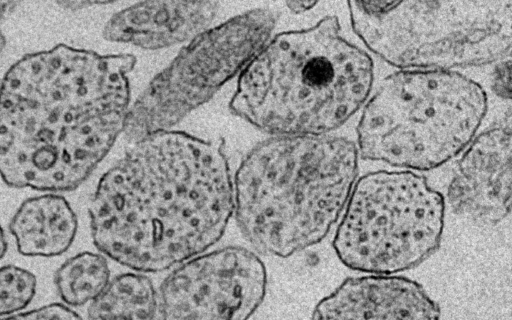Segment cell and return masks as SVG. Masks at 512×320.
Masks as SVG:
<instances>
[{"label": "cell", "instance_id": "e0dca14e", "mask_svg": "<svg viewBox=\"0 0 512 320\" xmlns=\"http://www.w3.org/2000/svg\"><path fill=\"white\" fill-rule=\"evenodd\" d=\"M13 319H79L72 308L61 303H51L29 311H21L10 316Z\"/></svg>", "mask_w": 512, "mask_h": 320}, {"label": "cell", "instance_id": "9a60e30c", "mask_svg": "<svg viewBox=\"0 0 512 320\" xmlns=\"http://www.w3.org/2000/svg\"><path fill=\"white\" fill-rule=\"evenodd\" d=\"M110 280L106 258L94 252H81L67 259L54 277L57 292L69 306L91 303Z\"/></svg>", "mask_w": 512, "mask_h": 320}, {"label": "cell", "instance_id": "52a82bcc", "mask_svg": "<svg viewBox=\"0 0 512 320\" xmlns=\"http://www.w3.org/2000/svg\"><path fill=\"white\" fill-rule=\"evenodd\" d=\"M332 246L347 268L396 274L417 267L441 244L445 198L408 170L369 172L355 181Z\"/></svg>", "mask_w": 512, "mask_h": 320}, {"label": "cell", "instance_id": "ac0fdd59", "mask_svg": "<svg viewBox=\"0 0 512 320\" xmlns=\"http://www.w3.org/2000/svg\"><path fill=\"white\" fill-rule=\"evenodd\" d=\"M511 60L503 58L497 63L492 76V90L502 99L509 100L511 97Z\"/></svg>", "mask_w": 512, "mask_h": 320}, {"label": "cell", "instance_id": "7a4b0ae2", "mask_svg": "<svg viewBox=\"0 0 512 320\" xmlns=\"http://www.w3.org/2000/svg\"><path fill=\"white\" fill-rule=\"evenodd\" d=\"M100 178L89 205L94 245L137 272H160L205 252L233 215L222 144L163 130L136 141Z\"/></svg>", "mask_w": 512, "mask_h": 320}, {"label": "cell", "instance_id": "603a6c76", "mask_svg": "<svg viewBox=\"0 0 512 320\" xmlns=\"http://www.w3.org/2000/svg\"><path fill=\"white\" fill-rule=\"evenodd\" d=\"M5 45H6V38H5L2 30L0 29V53L3 51Z\"/></svg>", "mask_w": 512, "mask_h": 320}, {"label": "cell", "instance_id": "4fadbf2b", "mask_svg": "<svg viewBox=\"0 0 512 320\" xmlns=\"http://www.w3.org/2000/svg\"><path fill=\"white\" fill-rule=\"evenodd\" d=\"M77 228V216L71 205L55 192L23 201L9 223L18 252L32 257L65 253L75 239Z\"/></svg>", "mask_w": 512, "mask_h": 320}, {"label": "cell", "instance_id": "d6986e66", "mask_svg": "<svg viewBox=\"0 0 512 320\" xmlns=\"http://www.w3.org/2000/svg\"><path fill=\"white\" fill-rule=\"evenodd\" d=\"M104 1H58L57 4L68 9H83L94 5L109 4Z\"/></svg>", "mask_w": 512, "mask_h": 320}, {"label": "cell", "instance_id": "3957f363", "mask_svg": "<svg viewBox=\"0 0 512 320\" xmlns=\"http://www.w3.org/2000/svg\"><path fill=\"white\" fill-rule=\"evenodd\" d=\"M357 146L329 135H271L233 179L238 227L262 254L286 258L320 243L341 216L358 175Z\"/></svg>", "mask_w": 512, "mask_h": 320}, {"label": "cell", "instance_id": "8992f818", "mask_svg": "<svg viewBox=\"0 0 512 320\" xmlns=\"http://www.w3.org/2000/svg\"><path fill=\"white\" fill-rule=\"evenodd\" d=\"M362 43L402 69L451 70L508 57L512 0L349 1Z\"/></svg>", "mask_w": 512, "mask_h": 320}, {"label": "cell", "instance_id": "44dd1931", "mask_svg": "<svg viewBox=\"0 0 512 320\" xmlns=\"http://www.w3.org/2000/svg\"><path fill=\"white\" fill-rule=\"evenodd\" d=\"M17 4V2L12 1H0V20L9 15Z\"/></svg>", "mask_w": 512, "mask_h": 320}, {"label": "cell", "instance_id": "7c38bea8", "mask_svg": "<svg viewBox=\"0 0 512 320\" xmlns=\"http://www.w3.org/2000/svg\"><path fill=\"white\" fill-rule=\"evenodd\" d=\"M219 9L215 1H145L116 12L106 22V40L146 50L189 42L208 28Z\"/></svg>", "mask_w": 512, "mask_h": 320}, {"label": "cell", "instance_id": "277c9868", "mask_svg": "<svg viewBox=\"0 0 512 320\" xmlns=\"http://www.w3.org/2000/svg\"><path fill=\"white\" fill-rule=\"evenodd\" d=\"M373 77L371 57L326 16L271 37L240 72L229 108L270 135H326L366 102Z\"/></svg>", "mask_w": 512, "mask_h": 320}, {"label": "cell", "instance_id": "ffe728a7", "mask_svg": "<svg viewBox=\"0 0 512 320\" xmlns=\"http://www.w3.org/2000/svg\"><path fill=\"white\" fill-rule=\"evenodd\" d=\"M317 3L316 1H288L286 5L294 14H300L312 9Z\"/></svg>", "mask_w": 512, "mask_h": 320}, {"label": "cell", "instance_id": "2e32d148", "mask_svg": "<svg viewBox=\"0 0 512 320\" xmlns=\"http://www.w3.org/2000/svg\"><path fill=\"white\" fill-rule=\"evenodd\" d=\"M35 275L16 265L0 267V316L9 318L23 311L36 293Z\"/></svg>", "mask_w": 512, "mask_h": 320}, {"label": "cell", "instance_id": "ba28073f", "mask_svg": "<svg viewBox=\"0 0 512 320\" xmlns=\"http://www.w3.org/2000/svg\"><path fill=\"white\" fill-rule=\"evenodd\" d=\"M277 18L272 9H252L187 42L130 106L126 138L169 130L205 104L267 43Z\"/></svg>", "mask_w": 512, "mask_h": 320}, {"label": "cell", "instance_id": "8fae6325", "mask_svg": "<svg viewBox=\"0 0 512 320\" xmlns=\"http://www.w3.org/2000/svg\"><path fill=\"white\" fill-rule=\"evenodd\" d=\"M441 309L418 282L395 274L349 277L321 299L313 319H437Z\"/></svg>", "mask_w": 512, "mask_h": 320}, {"label": "cell", "instance_id": "7402d4cb", "mask_svg": "<svg viewBox=\"0 0 512 320\" xmlns=\"http://www.w3.org/2000/svg\"><path fill=\"white\" fill-rule=\"evenodd\" d=\"M6 250H7L6 236H5L2 226L0 225V261L4 257Z\"/></svg>", "mask_w": 512, "mask_h": 320}, {"label": "cell", "instance_id": "5bb4252c", "mask_svg": "<svg viewBox=\"0 0 512 320\" xmlns=\"http://www.w3.org/2000/svg\"><path fill=\"white\" fill-rule=\"evenodd\" d=\"M87 312L92 319H153L158 312L157 291L147 276L123 273L109 280Z\"/></svg>", "mask_w": 512, "mask_h": 320}, {"label": "cell", "instance_id": "5b68a950", "mask_svg": "<svg viewBox=\"0 0 512 320\" xmlns=\"http://www.w3.org/2000/svg\"><path fill=\"white\" fill-rule=\"evenodd\" d=\"M477 82L451 70L402 69L387 76L357 125L363 159L427 171L473 140L487 111Z\"/></svg>", "mask_w": 512, "mask_h": 320}, {"label": "cell", "instance_id": "9c48e42d", "mask_svg": "<svg viewBox=\"0 0 512 320\" xmlns=\"http://www.w3.org/2000/svg\"><path fill=\"white\" fill-rule=\"evenodd\" d=\"M266 288L265 265L253 251L230 246L201 253L161 283L157 317L247 319L261 305Z\"/></svg>", "mask_w": 512, "mask_h": 320}, {"label": "cell", "instance_id": "30bf717a", "mask_svg": "<svg viewBox=\"0 0 512 320\" xmlns=\"http://www.w3.org/2000/svg\"><path fill=\"white\" fill-rule=\"evenodd\" d=\"M511 113L474 137L459 159L446 198L452 211L496 224L511 209Z\"/></svg>", "mask_w": 512, "mask_h": 320}, {"label": "cell", "instance_id": "6da1fadb", "mask_svg": "<svg viewBox=\"0 0 512 320\" xmlns=\"http://www.w3.org/2000/svg\"><path fill=\"white\" fill-rule=\"evenodd\" d=\"M131 54L58 44L29 53L0 85V177L14 188L79 187L123 133Z\"/></svg>", "mask_w": 512, "mask_h": 320}]
</instances>
